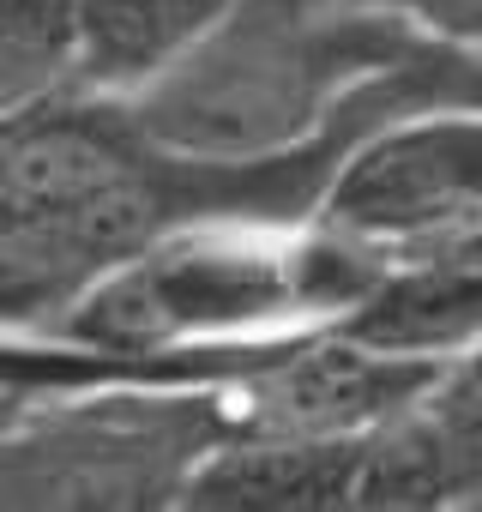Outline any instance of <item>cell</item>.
Returning <instances> with one entry per match:
<instances>
[{
	"label": "cell",
	"instance_id": "obj_11",
	"mask_svg": "<svg viewBox=\"0 0 482 512\" xmlns=\"http://www.w3.org/2000/svg\"><path fill=\"white\" fill-rule=\"evenodd\" d=\"M458 103H476L482 109V49H464L458 55Z\"/></svg>",
	"mask_w": 482,
	"mask_h": 512
},
{
	"label": "cell",
	"instance_id": "obj_1",
	"mask_svg": "<svg viewBox=\"0 0 482 512\" xmlns=\"http://www.w3.org/2000/svg\"><path fill=\"white\" fill-rule=\"evenodd\" d=\"M398 109H362L260 163L157 151L115 97H55L0 127V332H49L103 272L199 217H308L338 151Z\"/></svg>",
	"mask_w": 482,
	"mask_h": 512
},
{
	"label": "cell",
	"instance_id": "obj_5",
	"mask_svg": "<svg viewBox=\"0 0 482 512\" xmlns=\"http://www.w3.org/2000/svg\"><path fill=\"white\" fill-rule=\"evenodd\" d=\"M308 217L368 247L380 266L482 229V109L422 103L362 127L338 151Z\"/></svg>",
	"mask_w": 482,
	"mask_h": 512
},
{
	"label": "cell",
	"instance_id": "obj_7",
	"mask_svg": "<svg viewBox=\"0 0 482 512\" xmlns=\"http://www.w3.org/2000/svg\"><path fill=\"white\" fill-rule=\"evenodd\" d=\"M368 434H284L229 428L181 482L193 512H338L356 506Z\"/></svg>",
	"mask_w": 482,
	"mask_h": 512
},
{
	"label": "cell",
	"instance_id": "obj_2",
	"mask_svg": "<svg viewBox=\"0 0 482 512\" xmlns=\"http://www.w3.org/2000/svg\"><path fill=\"white\" fill-rule=\"evenodd\" d=\"M458 43L362 0H235L151 85L115 97L169 157L260 163L326 139L362 109L452 103Z\"/></svg>",
	"mask_w": 482,
	"mask_h": 512
},
{
	"label": "cell",
	"instance_id": "obj_12",
	"mask_svg": "<svg viewBox=\"0 0 482 512\" xmlns=\"http://www.w3.org/2000/svg\"><path fill=\"white\" fill-rule=\"evenodd\" d=\"M25 404H31V392H13V386H0V440H7V428L25 416Z\"/></svg>",
	"mask_w": 482,
	"mask_h": 512
},
{
	"label": "cell",
	"instance_id": "obj_4",
	"mask_svg": "<svg viewBox=\"0 0 482 512\" xmlns=\"http://www.w3.org/2000/svg\"><path fill=\"white\" fill-rule=\"evenodd\" d=\"M229 428V380L43 392L0 440V506H175L187 470Z\"/></svg>",
	"mask_w": 482,
	"mask_h": 512
},
{
	"label": "cell",
	"instance_id": "obj_6",
	"mask_svg": "<svg viewBox=\"0 0 482 512\" xmlns=\"http://www.w3.org/2000/svg\"><path fill=\"white\" fill-rule=\"evenodd\" d=\"M356 506H482V344L434 374L362 440Z\"/></svg>",
	"mask_w": 482,
	"mask_h": 512
},
{
	"label": "cell",
	"instance_id": "obj_9",
	"mask_svg": "<svg viewBox=\"0 0 482 512\" xmlns=\"http://www.w3.org/2000/svg\"><path fill=\"white\" fill-rule=\"evenodd\" d=\"M79 91L73 0H0V121Z\"/></svg>",
	"mask_w": 482,
	"mask_h": 512
},
{
	"label": "cell",
	"instance_id": "obj_3",
	"mask_svg": "<svg viewBox=\"0 0 482 512\" xmlns=\"http://www.w3.org/2000/svg\"><path fill=\"white\" fill-rule=\"evenodd\" d=\"M380 272L314 217H199L103 272L49 332L109 356H175L338 320Z\"/></svg>",
	"mask_w": 482,
	"mask_h": 512
},
{
	"label": "cell",
	"instance_id": "obj_8",
	"mask_svg": "<svg viewBox=\"0 0 482 512\" xmlns=\"http://www.w3.org/2000/svg\"><path fill=\"white\" fill-rule=\"evenodd\" d=\"M235 0H73L79 91L127 97L175 67Z\"/></svg>",
	"mask_w": 482,
	"mask_h": 512
},
{
	"label": "cell",
	"instance_id": "obj_10",
	"mask_svg": "<svg viewBox=\"0 0 482 512\" xmlns=\"http://www.w3.org/2000/svg\"><path fill=\"white\" fill-rule=\"evenodd\" d=\"M362 7H380L440 43H458V49H482V0H362Z\"/></svg>",
	"mask_w": 482,
	"mask_h": 512
},
{
	"label": "cell",
	"instance_id": "obj_13",
	"mask_svg": "<svg viewBox=\"0 0 482 512\" xmlns=\"http://www.w3.org/2000/svg\"><path fill=\"white\" fill-rule=\"evenodd\" d=\"M434 253H458V260H476V266H482V229H470V235H458V241H446V247H434Z\"/></svg>",
	"mask_w": 482,
	"mask_h": 512
}]
</instances>
